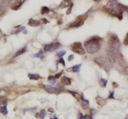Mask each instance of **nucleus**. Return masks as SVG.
Segmentation results:
<instances>
[{"mask_svg": "<svg viewBox=\"0 0 128 119\" xmlns=\"http://www.w3.org/2000/svg\"><path fill=\"white\" fill-rule=\"evenodd\" d=\"M119 51H120V42L118 37L116 34H112L109 39L107 48H106L107 57L111 62H116L118 59Z\"/></svg>", "mask_w": 128, "mask_h": 119, "instance_id": "nucleus-1", "label": "nucleus"}, {"mask_svg": "<svg viewBox=\"0 0 128 119\" xmlns=\"http://www.w3.org/2000/svg\"><path fill=\"white\" fill-rule=\"evenodd\" d=\"M104 9L107 13L118 18L119 20L123 19L124 9L122 4L118 3L117 1H109L107 5L104 6Z\"/></svg>", "mask_w": 128, "mask_h": 119, "instance_id": "nucleus-2", "label": "nucleus"}, {"mask_svg": "<svg viewBox=\"0 0 128 119\" xmlns=\"http://www.w3.org/2000/svg\"><path fill=\"white\" fill-rule=\"evenodd\" d=\"M84 47L88 52L94 54L100 49V43L96 37H92L84 42Z\"/></svg>", "mask_w": 128, "mask_h": 119, "instance_id": "nucleus-3", "label": "nucleus"}, {"mask_svg": "<svg viewBox=\"0 0 128 119\" xmlns=\"http://www.w3.org/2000/svg\"><path fill=\"white\" fill-rule=\"evenodd\" d=\"M72 51L75 52L77 54H85V51L84 48L82 47L81 42H75L72 46Z\"/></svg>", "mask_w": 128, "mask_h": 119, "instance_id": "nucleus-4", "label": "nucleus"}, {"mask_svg": "<svg viewBox=\"0 0 128 119\" xmlns=\"http://www.w3.org/2000/svg\"><path fill=\"white\" fill-rule=\"evenodd\" d=\"M60 44L59 42H54V43L46 44L44 46V51L45 52L53 51L56 50L57 49H58L60 47Z\"/></svg>", "mask_w": 128, "mask_h": 119, "instance_id": "nucleus-5", "label": "nucleus"}, {"mask_svg": "<svg viewBox=\"0 0 128 119\" xmlns=\"http://www.w3.org/2000/svg\"><path fill=\"white\" fill-rule=\"evenodd\" d=\"M10 3H12L11 9L13 10H18L21 6L22 4L24 2V1H11Z\"/></svg>", "mask_w": 128, "mask_h": 119, "instance_id": "nucleus-6", "label": "nucleus"}, {"mask_svg": "<svg viewBox=\"0 0 128 119\" xmlns=\"http://www.w3.org/2000/svg\"><path fill=\"white\" fill-rule=\"evenodd\" d=\"M44 90L46 91L47 92L49 93H58L59 92L58 90L57 89V88H54V87L51 86V85H44Z\"/></svg>", "mask_w": 128, "mask_h": 119, "instance_id": "nucleus-7", "label": "nucleus"}, {"mask_svg": "<svg viewBox=\"0 0 128 119\" xmlns=\"http://www.w3.org/2000/svg\"><path fill=\"white\" fill-rule=\"evenodd\" d=\"M84 21L82 19L80 18V19H76V21L73 23L72 24H71V25L69 26L70 27H78L81 26V25H83Z\"/></svg>", "mask_w": 128, "mask_h": 119, "instance_id": "nucleus-8", "label": "nucleus"}, {"mask_svg": "<svg viewBox=\"0 0 128 119\" xmlns=\"http://www.w3.org/2000/svg\"><path fill=\"white\" fill-rule=\"evenodd\" d=\"M28 25L32 26V27H37V26H39L40 25V22L36 19H30L29 22H28Z\"/></svg>", "mask_w": 128, "mask_h": 119, "instance_id": "nucleus-9", "label": "nucleus"}, {"mask_svg": "<svg viewBox=\"0 0 128 119\" xmlns=\"http://www.w3.org/2000/svg\"><path fill=\"white\" fill-rule=\"evenodd\" d=\"M96 100L97 104L100 105L101 106L104 105H105L106 103H107V100H106V99L102 98V97H101L99 96H97V97H96Z\"/></svg>", "mask_w": 128, "mask_h": 119, "instance_id": "nucleus-10", "label": "nucleus"}, {"mask_svg": "<svg viewBox=\"0 0 128 119\" xmlns=\"http://www.w3.org/2000/svg\"><path fill=\"white\" fill-rule=\"evenodd\" d=\"M61 82H62V84H63V85H70L71 84V79H69V78L68 77H62Z\"/></svg>", "mask_w": 128, "mask_h": 119, "instance_id": "nucleus-11", "label": "nucleus"}, {"mask_svg": "<svg viewBox=\"0 0 128 119\" xmlns=\"http://www.w3.org/2000/svg\"><path fill=\"white\" fill-rule=\"evenodd\" d=\"M71 1H62V3H61L60 6H59V8L60 9H63V8H66V7H69L71 5H72Z\"/></svg>", "mask_w": 128, "mask_h": 119, "instance_id": "nucleus-12", "label": "nucleus"}, {"mask_svg": "<svg viewBox=\"0 0 128 119\" xmlns=\"http://www.w3.org/2000/svg\"><path fill=\"white\" fill-rule=\"evenodd\" d=\"M28 76L29 78V79H31V80H35V81H37V80H38L40 78V76L38 74L29 73L28 74Z\"/></svg>", "mask_w": 128, "mask_h": 119, "instance_id": "nucleus-13", "label": "nucleus"}, {"mask_svg": "<svg viewBox=\"0 0 128 119\" xmlns=\"http://www.w3.org/2000/svg\"><path fill=\"white\" fill-rule=\"evenodd\" d=\"M46 115V110L44 109H42L41 110L40 112L36 114V117H39L41 118V119H43L45 117Z\"/></svg>", "mask_w": 128, "mask_h": 119, "instance_id": "nucleus-14", "label": "nucleus"}, {"mask_svg": "<svg viewBox=\"0 0 128 119\" xmlns=\"http://www.w3.org/2000/svg\"><path fill=\"white\" fill-rule=\"evenodd\" d=\"M107 83V80L105 79H103V78H101L99 81V85H100L101 87H102V88H105V87H106Z\"/></svg>", "mask_w": 128, "mask_h": 119, "instance_id": "nucleus-15", "label": "nucleus"}, {"mask_svg": "<svg viewBox=\"0 0 128 119\" xmlns=\"http://www.w3.org/2000/svg\"><path fill=\"white\" fill-rule=\"evenodd\" d=\"M33 57H37L41 59H43L44 58V54H43V52L42 51H40L39 52H38L37 53L35 54L32 55V56Z\"/></svg>", "mask_w": 128, "mask_h": 119, "instance_id": "nucleus-16", "label": "nucleus"}, {"mask_svg": "<svg viewBox=\"0 0 128 119\" xmlns=\"http://www.w3.org/2000/svg\"><path fill=\"white\" fill-rule=\"evenodd\" d=\"M81 66H82V65L80 64H78V65H76V66H73V67L71 68L72 71L74 72H80Z\"/></svg>", "mask_w": 128, "mask_h": 119, "instance_id": "nucleus-17", "label": "nucleus"}, {"mask_svg": "<svg viewBox=\"0 0 128 119\" xmlns=\"http://www.w3.org/2000/svg\"><path fill=\"white\" fill-rule=\"evenodd\" d=\"M26 51V46L25 47H24L23 48L21 49H20V51H18L17 52H16V54H15V57L19 56H20V55L24 54Z\"/></svg>", "mask_w": 128, "mask_h": 119, "instance_id": "nucleus-18", "label": "nucleus"}, {"mask_svg": "<svg viewBox=\"0 0 128 119\" xmlns=\"http://www.w3.org/2000/svg\"><path fill=\"white\" fill-rule=\"evenodd\" d=\"M0 112L1 113V114H3V115L8 114V110H7L6 105L1 107V108H0Z\"/></svg>", "mask_w": 128, "mask_h": 119, "instance_id": "nucleus-19", "label": "nucleus"}, {"mask_svg": "<svg viewBox=\"0 0 128 119\" xmlns=\"http://www.w3.org/2000/svg\"><path fill=\"white\" fill-rule=\"evenodd\" d=\"M81 106L83 109H88V107H89V101L87 100V101L83 102L81 103Z\"/></svg>", "mask_w": 128, "mask_h": 119, "instance_id": "nucleus-20", "label": "nucleus"}, {"mask_svg": "<svg viewBox=\"0 0 128 119\" xmlns=\"http://www.w3.org/2000/svg\"><path fill=\"white\" fill-rule=\"evenodd\" d=\"M48 81L51 84H55L56 82V79L55 78V77H54V76H49V77H48Z\"/></svg>", "mask_w": 128, "mask_h": 119, "instance_id": "nucleus-21", "label": "nucleus"}, {"mask_svg": "<svg viewBox=\"0 0 128 119\" xmlns=\"http://www.w3.org/2000/svg\"><path fill=\"white\" fill-rule=\"evenodd\" d=\"M49 11V8L46 6H43L42 8H41V15H45L47 13H48V11Z\"/></svg>", "mask_w": 128, "mask_h": 119, "instance_id": "nucleus-22", "label": "nucleus"}, {"mask_svg": "<svg viewBox=\"0 0 128 119\" xmlns=\"http://www.w3.org/2000/svg\"><path fill=\"white\" fill-rule=\"evenodd\" d=\"M66 52L65 51H62L59 52L57 53V56L58 57H62L63 56H64L66 54Z\"/></svg>", "mask_w": 128, "mask_h": 119, "instance_id": "nucleus-23", "label": "nucleus"}, {"mask_svg": "<svg viewBox=\"0 0 128 119\" xmlns=\"http://www.w3.org/2000/svg\"><path fill=\"white\" fill-rule=\"evenodd\" d=\"M69 92H70V93H72V95H73V96L75 97V98H77V99H78V100H80V94H78V93H76V92H72V91H69Z\"/></svg>", "mask_w": 128, "mask_h": 119, "instance_id": "nucleus-24", "label": "nucleus"}, {"mask_svg": "<svg viewBox=\"0 0 128 119\" xmlns=\"http://www.w3.org/2000/svg\"><path fill=\"white\" fill-rule=\"evenodd\" d=\"M7 103V100L6 99H1L0 100V106H5Z\"/></svg>", "mask_w": 128, "mask_h": 119, "instance_id": "nucleus-25", "label": "nucleus"}, {"mask_svg": "<svg viewBox=\"0 0 128 119\" xmlns=\"http://www.w3.org/2000/svg\"><path fill=\"white\" fill-rule=\"evenodd\" d=\"M6 94V92L3 89H0V98H3Z\"/></svg>", "mask_w": 128, "mask_h": 119, "instance_id": "nucleus-26", "label": "nucleus"}, {"mask_svg": "<svg viewBox=\"0 0 128 119\" xmlns=\"http://www.w3.org/2000/svg\"><path fill=\"white\" fill-rule=\"evenodd\" d=\"M124 44H125L126 46H128V33H127L126 36L124 38Z\"/></svg>", "mask_w": 128, "mask_h": 119, "instance_id": "nucleus-27", "label": "nucleus"}, {"mask_svg": "<svg viewBox=\"0 0 128 119\" xmlns=\"http://www.w3.org/2000/svg\"><path fill=\"white\" fill-rule=\"evenodd\" d=\"M114 91H111L109 93V95L108 96V98H112V99H115L114 98Z\"/></svg>", "mask_w": 128, "mask_h": 119, "instance_id": "nucleus-28", "label": "nucleus"}, {"mask_svg": "<svg viewBox=\"0 0 128 119\" xmlns=\"http://www.w3.org/2000/svg\"><path fill=\"white\" fill-rule=\"evenodd\" d=\"M97 112V111H96V110L94 109H91V117H92V118H93V117H94V115H95V114H96V113Z\"/></svg>", "mask_w": 128, "mask_h": 119, "instance_id": "nucleus-29", "label": "nucleus"}, {"mask_svg": "<svg viewBox=\"0 0 128 119\" xmlns=\"http://www.w3.org/2000/svg\"><path fill=\"white\" fill-rule=\"evenodd\" d=\"M73 4H72V5H71L69 7L68 10H67V11H66V15H69L70 13H71V10H72V8H73Z\"/></svg>", "mask_w": 128, "mask_h": 119, "instance_id": "nucleus-30", "label": "nucleus"}, {"mask_svg": "<svg viewBox=\"0 0 128 119\" xmlns=\"http://www.w3.org/2000/svg\"><path fill=\"white\" fill-rule=\"evenodd\" d=\"M58 62L60 63V64H62L64 66H65V61H64V60L63 58H61L59 60Z\"/></svg>", "mask_w": 128, "mask_h": 119, "instance_id": "nucleus-31", "label": "nucleus"}, {"mask_svg": "<svg viewBox=\"0 0 128 119\" xmlns=\"http://www.w3.org/2000/svg\"><path fill=\"white\" fill-rule=\"evenodd\" d=\"M78 119H84V116L81 113H79L78 114Z\"/></svg>", "mask_w": 128, "mask_h": 119, "instance_id": "nucleus-32", "label": "nucleus"}, {"mask_svg": "<svg viewBox=\"0 0 128 119\" xmlns=\"http://www.w3.org/2000/svg\"><path fill=\"white\" fill-rule=\"evenodd\" d=\"M73 59H74V56H73V54L69 55V57H68V61H71Z\"/></svg>", "mask_w": 128, "mask_h": 119, "instance_id": "nucleus-33", "label": "nucleus"}, {"mask_svg": "<svg viewBox=\"0 0 128 119\" xmlns=\"http://www.w3.org/2000/svg\"><path fill=\"white\" fill-rule=\"evenodd\" d=\"M84 119H92V117H91V115H86L84 116Z\"/></svg>", "mask_w": 128, "mask_h": 119, "instance_id": "nucleus-34", "label": "nucleus"}, {"mask_svg": "<svg viewBox=\"0 0 128 119\" xmlns=\"http://www.w3.org/2000/svg\"><path fill=\"white\" fill-rule=\"evenodd\" d=\"M57 88H58V89H63L64 88V86L62 84H58L57 85Z\"/></svg>", "mask_w": 128, "mask_h": 119, "instance_id": "nucleus-35", "label": "nucleus"}, {"mask_svg": "<svg viewBox=\"0 0 128 119\" xmlns=\"http://www.w3.org/2000/svg\"><path fill=\"white\" fill-rule=\"evenodd\" d=\"M62 74V72H61L59 73H58V74H56L55 75V78L56 79H58V78H59V77H60L61 76Z\"/></svg>", "mask_w": 128, "mask_h": 119, "instance_id": "nucleus-36", "label": "nucleus"}, {"mask_svg": "<svg viewBox=\"0 0 128 119\" xmlns=\"http://www.w3.org/2000/svg\"><path fill=\"white\" fill-rule=\"evenodd\" d=\"M122 6L123 8L124 11H126L127 13H128V6H124L123 5H122Z\"/></svg>", "mask_w": 128, "mask_h": 119, "instance_id": "nucleus-37", "label": "nucleus"}, {"mask_svg": "<svg viewBox=\"0 0 128 119\" xmlns=\"http://www.w3.org/2000/svg\"><path fill=\"white\" fill-rule=\"evenodd\" d=\"M50 117H51L50 119H58V118L56 117V115H54V114L53 115H50Z\"/></svg>", "mask_w": 128, "mask_h": 119, "instance_id": "nucleus-38", "label": "nucleus"}, {"mask_svg": "<svg viewBox=\"0 0 128 119\" xmlns=\"http://www.w3.org/2000/svg\"><path fill=\"white\" fill-rule=\"evenodd\" d=\"M124 72L125 74L128 75V66H127V67H126L124 68Z\"/></svg>", "mask_w": 128, "mask_h": 119, "instance_id": "nucleus-39", "label": "nucleus"}, {"mask_svg": "<svg viewBox=\"0 0 128 119\" xmlns=\"http://www.w3.org/2000/svg\"><path fill=\"white\" fill-rule=\"evenodd\" d=\"M48 112H51V113H53L54 112V109H52V108H49Z\"/></svg>", "mask_w": 128, "mask_h": 119, "instance_id": "nucleus-40", "label": "nucleus"}, {"mask_svg": "<svg viewBox=\"0 0 128 119\" xmlns=\"http://www.w3.org/2000/svg\"><path fill=\"white\" fill-rule=\"evenodd\" d=\"M43 21H44V23H45V24H46V23H48L49 22V21H47V20H46V19H45V18H44V19H43Z\"/></svg>", "mask_w": 128, "mask_h": 119, "instance_id": "nucleus-41", "label": "nucleus"}, {"mask_svg": "<svg viewBox=\"0 0 128 119\" xmlns=\"http://www.w3.org/2000/svg\"><path fill=\"white\" fill-rule=\"evenodd\" d=\"M116 83H115V82H113V86H114V85H116V86H115V87H117V86H118V85H116Z\"/></svg>", "mask_w": 128, "mask_h": 119, "instance_id": "nucleus-42", "label": "nucleus"}]
</instances>
